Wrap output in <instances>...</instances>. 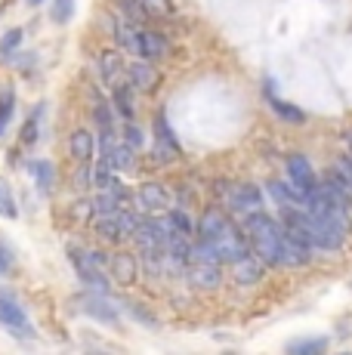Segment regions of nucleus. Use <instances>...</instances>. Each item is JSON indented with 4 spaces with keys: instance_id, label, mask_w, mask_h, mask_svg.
<instances>
[{
    "instance_id": "nucleus-14",
    "label": "nucleus",
    "mask_w": 352,
    "mask_h": 355,
    "mask_svg": "<svg viewBox=\"0 0 352 355\" xmlns=\"http://www.w3.org/2000/svg\"><path fill=\"white\" fill-rule=\"evenodd\" d=\"M127 84L133 87V90H155V84H158V71H155V62H130L127 65Z\"/></svg>"
},
{
    "instance_id": "nucleus-13",
    "label": "nucleus",
    "mask_w": 352,
    "mask_h": 355,
    "mask_svg": "<svg viewBox=\"0 0 352 355\" xmlns=\"http://www.w3.org/2000/svg\"><path fill=\"white\" fill-rule=\"evenodd\" d=\"M69 152L78 164H90L93 155H96V136H93V130H87V127L74 130L69 136Z\"/></svg>"
},
{
    "instance_id": "nucleus-17",
    "label": "nucleus",
    "mask_w": 352,
    "mask_h": 355,
    "mask_svg": "<svg viewBox=\"0 0 352 355\" xmlns=\"http://www.w3.org/2000/svg\"><path fill=\"white\" fill-rule=\"evenodd\" d=\"M232 269H235V282L241 284V288H250V284H256L263 278V263L256 257H241L238 263H232Z\"/></svg>"
},
{
    "instance_id": "nucleus-31",
    "label": "nucleus",
    "mask_w": 352,
    "mask_h": 355,
    "mask_svg": "<svg viewBox=\"0 0 352 355\" xmlns=\"http://www.w3.org/2000/svg\"><path fill=\"white\" fill-rule=\"evenodd\" d=\"M12 108H16V96H12L10 90L0 96V133L6 130V124H10V118H12Z\"/></svg>"
},
{
    "instance_id": "nucleus-4",
    "label": "nucleus",
    "mask_w": 352,
    "mask_h": 355,
    "mask_svg": "<svg viewBox=\"0 0 352 355\" xmlns=\"http://www.w3.org/2000/svg\"><path fill=\"white\" fill-rule=\"evenodd\" d=\"M137 201H139V210L142 214H164L167 207H173V195L164 182L158 180H148L139 186L137 192Z\"/></svg>"
},
{
    "instance_id": "nucleus-16",
    "label": "nucleus",
    "mask_w": 352,
    "mask_h": 355,
    "mask_svg": "<svg viewBox=\"0 0 352 355\" xmlns=\"http://www.w3.org/2000/svg\"><path fill=\"white\" fill-rule=\"evenodd\" d=\"M133 87L127 84V80H118V84H112V102L114 108H118V114L124 121H130L133 114H137V102H133Z\"/></svg>"
},
{
    "instance_id": "nucleus-12",
    "label": "nucleus",
    "mask_w": 352,
    "mask_h": 355,
    "mask_svg": "<svg viewBox=\"0 0 352 355\" xmlns=\"http://www.w3.org/2000/svg\"><path fill=\"white\" fill-rule=\"evenodd\" d=\"M108 272H112V282L130 288L139 275V263L133 254H114V257H108Z\"/></svg>"
},
{
    "instance_id": "nucleus-34",
    "label": "nucleus",
    "mask_w": 352,
    "mask_h": 355,
    "mask_svg": "<svg viewBox=\"0 0 352 355\" xmlns=\"http://www.w3.org/2000/svg\"><path fill=\"white\" fill-rule=\"evenodd\" d=\"M25 3H28V6H40V3H44V0H25Z\"/></svg>"
},
{
    "instance_id": "nucleus-15",
    "label": "nucleus",
    "mask_w": 352,
    "mask_h": 355,
    "mask_svg": "<svg viewBox=\"0 0 352 355\" xmlns=\"http://www.w3.org/2000/svg\"><path fill=\"white\" fill-rule=\"evenodd\" d=\"M103 161H105L112 170H121V173H124V170H133V167H137V161H133V148L127 146V142H112V146H108L105 152H103Z\"/></svg>"
},
{
    "instance_id": "nucleus-24",
    "label": "nucleus",
    "mask_w": 352,
    "mask_h": 355,
    "mask_svg": "<svg viewBox=\"0 0 352 355\" xmlns=\"http://www.w3.org/2000/svg\"><path fill=\"white\" fill-rule=\"evenodd\" d=\"M0 216L3 220H16L19 216V204H16V195H12L10 182L0 176Z\"/></svg>"
},
{
    "instance_id": "nucleus-22",
    "label": "nucleus",
    "mask_w": 352,
    "mask_h": 355,
    "mask_svg": "<svg viewBox=\"0 0 352 355\" xmlns=\"http://www.w3.org/2000/svg\"><path fill=\"white\" fill-rule=\"evenodd\" d=\"M28 170H31V176H35L40 192H53V182H56V167H53L50 161H31Z\"/></svg>"
},
{
    "instance_id": "nucleus-2",
    "label": "nucleus",
    "mask_w": 352,
    "mask_h": 355,
    "mask_svg": "<svg viewBox=\"0 0 352 355\" xmlns=\"http://www.w3.org/2000/svg\"><path fill=\"white\" fill-rule=\"evenodd\" d=\"M245 232H247L245 238H247L250 250L256 254V259L263 266H275L279 244H281V223L272 220L269 214H263V210H254V214H247Z\"/></svg>"
},
{
    "instance_id": "nucleus-9",
    "label": "nucleus",
    "mask_w": 352,
    "mask_h": 355,
    "mask_svg": "<svg viewBox=\"0 0 352 355\" xmlns=\"http://www.w3.org/2000/svg\"><path fill=\"white\" fill-rule=\"evenodd\" d=\"M155 155H158V161L179 158V142H176V136H173L170 124H167L164 112L155 114Z\"/></svg>"
},
{
    "instance_id": "nucleus-20",
    "label": "nucleus",
    "mask_w": 352,
    "mask_h": 355,
    "mask_svg": "<svg viewBox=\"0 0 352 355\" xmlns=\"http://www.w3.org/2000/svg\"><path fill=\"white\" fill-rule=\"evenodd\" d=\"M328 182L331 186H337L340 192L352 195V158L349 155L346 158H340V161H334V167L328 170Z\"/></svg>"
},
{
    "instance_id": "nucleus-5",
    "label": "nucleus",
    "mask_w": 352,
    "mask_h": 355,
    "mask_svg": "<svg viewBox=\"0 0 352 355\" xmlns=\"http://www.w3.org/2000/svg\"><path fill=\"white\" fill-rule=\"evenodd\" d=\"M0 324L10 327L19 337H31V322L25 315V309L19 306V300L10 291H0Z\"/></svg>"
},
{
    "instance_id": "nucleus-32",
    "label": "nucleus",
    "mask_w": 352,
    "mask_h": 355,
    "mask_svg": "<svg viewBox=\"0 0 352 355\" xmlns=\"http://www.w3.org/2000/svg\"><path fill=\"white\" fill-rule=\"evenodd\" d=\"M37 130H40V108L28 118V124L22 127V142L25 146H31V142H37Z\"/></svg>"
},
{
    "instance_id": "nucleus-11",
    "label": "nucleus",
    "mask_w": 352,
    "mask_h": 355,
    "mask_svg": "<svg viewBox=\"0 0 352 355\" xmlns=\"http://www.w3.org/2000/svg\"><path fill=\"white\" fill-rule=\"evenodd\" d=\"M167 37L161 31H152V28H139V59H146V62H161V59L167 56Z\"/></svg>"
},
{
    "instance_id": "nucleus-23",
    "label": "nucleus",
    "mask_w": 352,
    "mask_h": 355,
    "mask_svg": "<svg viewBox=\"0 0 352 355\" xmlns=\"http://www.w3.org/2000/svg\"><path fill=\"white\" fill-rule=\"evenodd\" d=\"M99 65H103V80H105L108 87H112V84H118V80H121V74H124V62H121V56H118V53H112V50L103 53V59H99Z\"/></svg>"
},
{
    "instance_id": "nucleus-30",
    "label": "nucleus",
    "mask_w": 352,
    "mask_h": 355,
    "mask_svg": "<svg viewBox=\"0 0 352 355\" xmlns=\"http://www.w3.org/2000/svg\"><path fill=\"white\" fill-rule=\"evenodd\" d=\"M22 37H25V31H22V28L6 31V34H3V40H0V56H10V53L16 50L19 44H22Z\"/></svg>"
},
{
    "instance_id": "nucleus-25",
    "label": "nucleus",
    "mask_w": 352,
    "mask_h": 355,
    "mask_svg": "<svg viewBox=\"0 0 352 355\" xmlns=\"http://www.w3.org/2000/svg\"><path fill=\"white\" fill-rule=\"evenodd\" d=\"M328 349V340L324 337H313V340H294V343L288 346L290 355H318Z\"/></svg>"
},
{
    "instance_id": "nucleus-26",
    "label": "nucleus",
    "mask_w": 352,
    "mask_h": 355,
    "mask_svg": "<svg viewBox=\"0 0 352 355\" xmlns=\"http://www.w3.org/2000/svg\"><path fill=\"white\" fill-rule=\"evenodd\" d=\"M118 6L124 10V16L130 19V25H142L148 19V10L142 0H118Z\"/></svg>"
},
{
    "instance_id": "nucleus-1",
    "label": "nucleus",
    "mask_w": 352,
    "mask_h": 355,
    "mask_svg": "<svg viewBox=\"0 0 352 355\" xmlns=\"http://www.w3.org/2000/svg\"><path fill=\"white\" fill-rule=\"evenodd\" d=\"M195 235L201 241H207L216 254V263H238L241 257L250 254L247 238L241 235V229L229 220V214H222L220 207L204 210V216L195 226Z\"/></svg>"
},
{
    "instance_id": "nucleus-6",
    "label": "nucleus",
    "mask_w": 352,
    "mask_h": 355,
    "mask_svg": "<svg viewBox=\"0 0 352 355\" xmlns=\"http://www.w3.org/2000/svg\"><path fill=\"white\" fill-rule=\"evenodd\" d=\"M313 248L303 241H297V238L284 235L281 229V244H279V257H275V266H281V269H300V266H309L313 263Z\"/></svg>"
},
{
    "instance_id": "nucleus-28",
    "label": "nucleus",
    "mask_w": 352,
    "mask_h": 355,
    "mask_svg": "<svg viewBox=\"0 0 352 355\" xmlns=\"http://www.w3.org/2000/svg\"><path fill=\"white\" fill-rule=\"evenodd\" d=\"M124 309L130 312V318H137V322H142V324H148V327H155V324H158V318H155L152 312H146V306H142V303H133V300H124Z\"/></svg>"
},
{
    "instance_id": "nucleus-7",
    "label": "nucleus",
    "mask_w": 352,
    "mask_h": 355,
    "mask_svg": "<svg viewBox=\"0 0 352 355\" xmlns=\"http://www.w3.org/2000/svg\"><path fill=\"white\" fill-rule=\"evenodd\" d=\"M80 312L90 318H96V322L103 324H118L121 322V312L118 306H112V300H108V293H87L84 300H80Z\"/></svg>"
},
{
    "instance_id": "nucleus-35",
    "label": "nucleus",
    "mask_w": 352,
    "mask_h": 355,
    "mask_svg": "<svg viewBox=\"0 0 352 355\" xmlns=\"http://www.w3.org/2000/svg\"><path fill=\"white\" fill-rule=\"evenodd\" d=\"M349 148H352V136H349ZM349 158H352V155H349Z\"/></svg>"
},
{
    "instance_id": "nucleus-8",
    "label": "nucleus",
    "mask_w": 352,
    "mask_h": 355,
    "mask_svg": "<svg viewBox=\"0 0 352 355\" xmlns=\"http://www.w3.org/2000/svg\"><path fill=\"white\" fill-rule=\"evenodd\" d=\"M288 182H290V186H294L300 195L313 192V189L318 186L315 170H313V164H309L306 155H290V158H288Z\"/></svg>"
},
{
    "instance_id": "nucleus-29",
    "label": "nucleus",
    "mask_w": 352,
    "mask_h": 355,
    "mask_svg": "<svg viewBox=\"0 0 352 355\" xmlns=\"http://www.w3.org/2000/svg\"><path fill=\"white\" fill-rule=\"evenodd\" d=\"M53 22H59V25H65L69 19L74 16V0H53Z\"/></svg>"
},
{
    "instance_id": "nucleus-10",
    "label": "nucleus",
    "mask_w": 352,
    "mask_h": 355,
    "mask_svg": "<svg viewBox=\"0 0 352 355\" xmlns=\"http://www.w3.org/2000/svg\"><path fill=\"white\" fill-rule=\"evenodd\" d=\"M188 282L198 291H216L222 284V272L220 263H204V259H192L188 266Z\"/></svg>"
},
{
    "instance_id": "nucleus-19",
    "label": "nucleus",
    "mask_w": 352,
    "mask_h": 355,
    "mask_svg": "<svg viewBox=\"0 0 352 355\" xmlns=\"http://www.w3.org/2000/svg\"><path fill=\"white\" fill-rule=\"evenodd\" d=\"M266 96H269V105L275 108V114H279L281 121H288V124H303V121H306V112H303V108H297L294 102H284V99L275 96L272 84L266 87Z\"/></svg>"
},
{
    "instance_id": "nucleus-33",
    "label": "nucleus",
    "mask_w": 352,
    "mask_h": 355,
    "mask_svg": "<svg viewBox=\"0 0 352 355\" xmlns=\"http://www.w3.org/2000/svg\"><path fill=\"white\" fill-rule=\"evenodd\" d=\"M12 263H16V257H12V250L6 248L3 241H0V275H6V272L12 269Z\"/></svg>"
},
{
    "instance_id": "nucleus-18",
    "label": "nucleus",
    "mask_w": 352,
    "mask_h": 355,
    "mask_svg": "<svg viewBox=\"0 0 352 355\" xmlns=\"http://www.w3.org/2000/svg\"><path fill=\"white\" fill-rule=\"evenodd\" d=\"M164 214H167L164 223H167V232H170V235H182V238H192L195 235V220L186 214V210L167 207Z\"/></svg>"
},
{
    "instance_id": "nucleus-27",
    "label": "nucleus",
    "mask_w": 352,
    "mask_h": 355,
    "mask_svg": "<svg viewBox=\"0 0 352 355\" xmlns=\"http://www.w3.org/2000/svg\"><path fill=\"white\" fill-rule=\"evenodd\" d=\"M124 142H127L130 148H142V146H146V133H142V127H139L133 118L124 124Z\"/></svg>"
},
{
    "instance_id": "nucleus-3",
    "label": "nucleus",
    "mask_w": 352,
    "mask_h": 355,
    "mask_svg": "<svg viewBox=\"0 0 352 355\" xmlns=\"http://www.w3.org/2000/svg\"><path fill=\"white\" fill-rule=\"evenodd\" d=\"M226 204L232 214L247 216V214H254V210H263V192L254 182H235L226 192Z\"/></svg>"
},
{
    "instance_id": "nucleus-21",
    "label": "nucleus",
    "mask_w": 352,
    "mask_h": 355,
    "mask_svg": "<svg viewBox=\"0 0 352 355\" xmlns=\"http://www.w3.org/2000/svg\"><path fill=\"white\" fill-rule=\"evenodd\" d=\"M269 195L281 204V207H303V195L297 192L290 182H281V180H272L269 182Z\"/></svg>"
}]
</instances>
